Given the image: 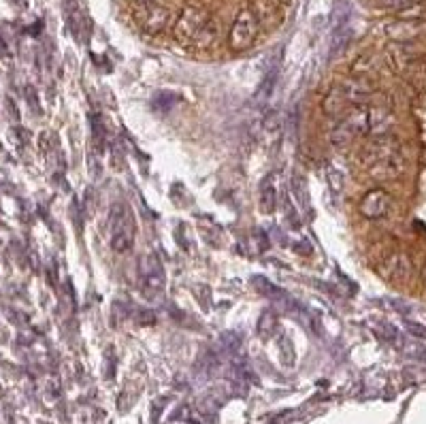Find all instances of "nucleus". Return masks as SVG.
I'll return each instance as SVG.
<instances>
[{
	"instance_id": "f257e3e1",
	"label": "nucleus",
	"mask_w": 426,
	"mask_h": 424,
	"mask_svg": "<svg viewBox=\"0 0 426 424\" xmlns=\"http://www.w3.org/2000/svg\"><path fill=\"white\" fill-rule=\"evenodd\" d=\"M137 235V224H135V214L131 211L126 203L113 205L111 211V247L119 254H126L135 243Z\"/></svg>"
},
{
	"instance_id": "f03ea898",
	"label": "nucleus",
	"mask_w": 426,
	"mask_h": 424,
	"mask_svg": "<svg viewBox=\"0 0 426 424\" xmlns=\"http://www.w3.org/2000/svg\"><path fill=\"white\" fill-rule=\"evenodd\" d=\"M365 135H369V107H358L335 126L330 133V143L335 147H346Z\"/></svg>"
},
{
	"instance_id": "7ed1b4c3",
	"label": "nucleus",
	"mask_w": 426,
	"mask_h": 424,
	"mask_svg": "<svg viewBox=\"0 0 426 424\" xmlns=\"http://www.w3.org/2000/svg\"><path fill=\"white\" fill-rule=\"evenodd\" d=\"M258 15H256L251 9H243L233 28H230V34H228V45L235 50V52H243L247 50L251 43H254V38L256 34H258Z\"/></svg>"
},
{
	"instance_id": "20e7f679",
	"label": "nucleus",
	"mask_w": 426,
	"mask_h": 424,
	"mask_svg": "<svg viewBox=\"0 0 426 424\" xmlns=\"http://www.w3.org/2000/svg\"><path fill=\"white\" fill-rule=\"evenodd\" d=\"M139 282L145 296H158L164 288V269L158 258L143 256L139 263Z\"/></svg>"
},
{
	"instance_id": "39448f33",
	"label": "nucleus",
	"mask_w": 426,
	"mask_h": 424,
	"mask_svg": "<svg viewBox=\"0 0 426 424\" xmlns=\"http://www.w3.org/2000/svg\"><path fill=\"white\" fill-rule=\"evenodd\" d=\"M392 209V198L386 190L381 188H375V190H369L362 198H360V205H358V211L369 218V220H381L390 214Z\"/></svg>"
},
{
	"instance_id": "423d86ee",
	"label": "nucleus",
	"mask_w": 426,
	"mask_h": 424,
	"mask_svg": "<svg viewBox=\"0 0 426 424\" xmlns=\"http://www.w3.org/2000/svg\"><path fill=\"white\" fill-rule=\"evenodd\" d=\"M367 168H369V177L375 180V182H395V180H399L405 173L403 152L386 156V158H381V160H375Z\"/></svg>"
},
{
	"instance_id": "0eeeda50",
	"label": "nucleus",
	"mask_w": 426,
	"mask_h": 424,
	"mask_svg": "<svg viewBox=\"0 0 426 424\" xmlns=\"http://www.w3.org/2000/svg\"><path fill=\"white\" fill-rule=\"evenodd\" d=\"M339 90H341V94H344L348 105L365 107L371 101V96H373V83L367 77L356 75V77H350L348 81L341 83Z\"/></svg>"
},
{
	"instance_id": "6e6552de",
	"label": "nucleus",
	"mask_w": 426,
	"mask_h": 424,
	"mask_svg": "<svg viewBox=\"0 0 426 424\" xmlns=\"http://www.w3.org/2000/svg\"><path fill=\"white\" fill-rule=\"evenodd\" d=\"M377 269H379V273L386 279L405 282L413 273V261L407 256L405 251H395V254H390V256L383 258Z\"/></svg>"
},
{
	"instance_id": "1a4fd4ad",
	"label": "nucleus",
	"mask_w": 426,
	"mask_h": 424,
	"mask_svg": "<svg viewBox=\"0 0 426 424\" xmlns=\"http://www.w3.org/2000/svg\"><path fill=\"white\" fill-rule=\"evenodd\" d=\"M209 22L207 13L198 7H188L175 24V34L179 41H194L200 28Z\"/></svg>"
},
{
	"instance_id": "9d476101",
	"label": "nucleus",
	"mask_w": 426,
	"mask_h": 424,
	"mask_svg": "<svg viewBox=\"0 0 426 424\" xmlns=\"http://www.w3.org/2000/svg\"><path fill=\"white\" fill-rule=\"evenodd\" d=\"M401 152V143L397 137H390V135H383V137H375L367 149H365V162L367 166L373 164L375 160H381V158H386V156H392V154H399Z\"/></svg>"
},
{
	"instance_id": "9b49d317",
	"label": "nucleus",
	"mask_w": 426,
	"mask_h": 424,
	"mask_svg": "<svg viewBox=\"0 0 426 424\" xmlns=\"http://www.w3.org/2000/svg\"><path fill=\"white\" fill-rule=\"evenodd\" d=\"M395 113L388 107H369V135L383 137L392 131Z\"/></svg>"
},
{
	"instance_id": "f8f14e48",
	"label": "nucleus",
	"mask_w": 426,
	"mask_h": 424,
	"mask_svg": "<svg viewBox=\"0 0 426 424\" xmlns=\"http://www.w3.org/2000/svg\"><path fill=\"white\" fill-rule=\"evenodd\" d=\"M386 34L399 43H407L422 34V24L418 20H399L386 26Z\"/></svg>"
},
{
	"instance_id": "ddd939ff",
	"label": "nucleus",
	"mask_w": 426,
	"mask_h": 424,
	"mask_svg": "<svg viewBox=\"0 0 426 424\" xmlns=\"http://www.w3.org/2000/svg\"><path fill=\"white\" fill-rule=\"evenodd\" d=\"M168 22V9L162 5H149L143 15V28L152 34L160 32Z\"/></svg>"
},
{
	"instance_id": "4468645a",
	"label": "nucleus",
	"mask_w": 426,
	"mask_h": 424,
	"mask_svg": "<svg viewBox=\"0 0 426 424\" xmlns=\"http://www.w3.org/2000/svg\"><path fill=\"white\" fill-rule=\"evenodd\" d=\"M403 71H405V77H407V81L411 83L413 88H418V90H424V88H426V64H424V62L413 60V62H409Z\"/></svg>"
},
{
	"instance_id": "2eb2a0df",
	"label": "nucleus",
	"mask_w": 426,
	"mask_h": 424,
	"mask_svg": "<svg viewBox=\"0 0 426 424\" xmlns=\"http://www.w3.org/2000/svg\"><path fill=\"white\" fill-rule=\"evenodd\" d=\"M346 107H348V103H346V98H344V94H341L339 88H332V90L328 92V96L324 98V103H322V111H324L326 115H330V117H335V115H339V113H344Z\"/></svg>"
},
{
	"instance_id": "dca6fc26",
	"label": "nucleus",
	"mask_w": 426,
	"mask_h": 424,
	"mask_svg": "<svg viewBox=\"0 0 426 424\" xmlns=\"http://www.w3.org/2000/svg\"><path fill=\"white\" fill-rule=\"evenodd\" d=\"M216 38V26H213V22L209 20L203 28H200V32L196 34V43L198 45H203V47H207V45H211V41Z\"/></svg>"
},
{
	"instance_id": "f3484780",
	"label": "nucleus",
	"mask_w": 426,
	"mask_h": 424,
	"mask_svg": "<svg viewBox=\"0 0 426 424\" xmlns=\"http://www.w3.org/2000/svg\"><path fill=\"white\" fill-rule=\"evenodd\" d=\"M260 209L265 211V214H271V211L275 209V190L271 186L265 188L260 194Z\"/></svg>"
},
{
	"instance_id": "a211bd4d",
	"label": "nucleus",
	"mask_w": 426,
	"mask_h": 424,
	"mask_svg": "<svg viewBox=\"0 0 426 424\" xmlns=\"http://www.w3.org/2000/svg\"><path fill=\"white\" fill-rule=\"evenodd\" d=\"M418 3H420V0H381L383 7L395 9V11H407V9L416 7Z\"/></svg>"
},
{
	"instance_id": "6ab92c4d",
	"label": "nucleus",
	"mask_w": 426,
	"mask_h": 424,
	"mask_svg": "<svg viewBox=\"0 0 426 424\" xmlns=\"http://www.w3.org/2000/svg\"><path fill=\"white\" fill-rule=\"evenodd\" d=\"M405 328H407L409 335H413V337H418V339H426V326H424V324L413 322V320H407V322H405Z\"/></svg>"
},
{
	"instance_id": "aec40b11",
	"label": "nucleus",
	"mask_w": 426,
	"mask_h": 424,
	"mask_svg": "<svg viewBox=\"0 0 426 424\" xmlns=\"http://www.w3.org/2000/svg\"><path fill=\"white\" fill-rule=\"evenodd\" d=\"M375 332L381 339H386V342H395L397 339V328L392 324H379V328H375Z\"/></svg>"
},
{
	"instance_id": "412c9836",
	"label": "nucleus",
	"mask_w": 426,
	"mask_h": 424,
	"mask_svg": "<svg viewBox=\"0 0 426 424\" xmlns=\"http://www.w3.org/2000/svg\"><path fill=\"white\" fill-rule=\"evenodd\" d=\"M141 5H145V7H149V5H160V0H139Z\"/></svg>"
},
{
	"instance_id": "4be33fe9",
	"label": "nucleus",
	"mask_w": 426,
	"mask_h": 424,
	"mask_svg": "<svg viewBox=\"0 0 426 424\" xmlns=\"http://www.w3.org/2000/svg\"><path fill=\"white\" fill-rule=\"evenodd\" d=\"M422 282H424V286H426V265H424V271H422Z\"/></svg>"
}]
</instances>
